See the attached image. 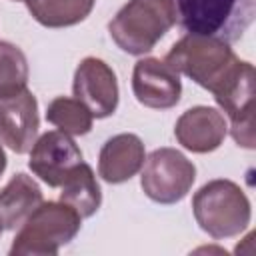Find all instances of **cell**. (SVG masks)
I'll use <instances>...</instances> for the list:
<instances>
[{"label":"cell","mask_w":256,"mask_h":256,"mask_svg":"<svg viewBox=\"0 0 256 256\" xmlns=\"http://www.w3.org/2000/svg\"><path fill=\"white\" fill-rule=\"evenodd\" d=\"M14 2H26V0H14Z\"/></svg>","instance_id":"ffe728a7"},{"label":"cell","mask_w":256,"mask_h":256,"mask_svg":"<svg viewBox=\"0 0 256 256\" xmlns=\"http://www.w3.org/2000/svg\"><path fill=\"white\" fill-rule=\"evenodd\" d=\"M178 22L190 34L240 40L256 14V0H174Z\"/></svg>","instance_id":"5b68a950"},{"label":"cell","mask_w":256,"mask_h":256,"mask_svg":"<svg viewBox=\"0 0 256 256\" xmlns=\"http://www.w3.org/2000/svg\"><path fill=\"white\" fill-rule=\"evenodd\" d=\"M192 212L198 226L214 240L232 238L244 232L252 218L250 200L232 180H210L192 198Z\"/></svg>","instance_id":"3957f363"},{"label":"cell","mask_w":256,"mask_h":256,"mask_svg":"<svg viewBox=\"0 0 256 256\" xmlns=\"http://www.w3.org/2000/svg\"><path fill=\"white\" fill-rule=\"evenodd\" d=\"M38 102L28 88L0 96V142L12 152H30L38 136Z\"/></svg>","instance_id":"30bf717a"},{"label":"cell","mask_w":256,"mask_h":256,"mask_svg":"<svg viewBox=\"0 0 256 256\" xmlns=\"http://www.w3.org/2000/svg\"><path fill=\"white\" fill-rule=\"evenodd\" d=\"M82 216L64 202H40L36 210L20 224L10 256H54L60 246L74 240Z\"/></svg>","instance_id":"277c9868"},{"label":"cell","mask_w":256,"mask_h":256,"mask_svg":"<svg viewBox=\"0 0 256 256\" xmlns=\"http://www.w3.org/2000/svg\"><path fill=\"white\" fill-rule=\"evenodd\" d=\"M196 166L176 148H156L146 160L140 176L144 194L158 204H176L192 188Z\"/></svg>","instance_id":"8992f818"},{"label":"cell","mask_w":256,"mask_h":256,"mask_svg":"<svg viewBox=\"0 0 256 256\" xmlns=\"http://www.w3.org/2000/svg\"><path fill=\"white\" fill-rule=\"evenodd\" d=\"M74 98L80 100L94 118H108L118 108V80L114 70L100 58H84L74 72Z\"/></svg>","instance_id":"9c48e42d"},{"label":"cell","mask_w":256,"mask_h":256,"mask_svg":"<svg viewBox=\"0 0 256 256\" xmlns=\"http://www.w3.org/2000/svg\"><path fill=\"white\" fill-rule=\"evenodd\" d=\"M46 120L70 136H84L92 130V112L76 98L56 96L46 108Z\"/></svg>","instance_id":"e0dca14e"},{"label":"cell","mask_w":256,"mask_h":256,"mask_svg":"<svg viewBox=\"0 0 256 256\" xmlns=\"http://www.w3.org/2000/svg\"><path fill=\"white\" fill-rule=\"evenodd\" d=\"M174 0H128L108 24L116 46L132 56L150 52L176 24Z\"/></svg>","instance_id":"6da1fadb"},{"label":"cell","mask_w":256,"mask_h":256,"mask_svg":"<svg viewBox=\"0 0 256 256\" xmlns=\"http://www.w3.org/2000/svg\"><path fill=\"white\" fill-rule=\"evenodd\" d=\"M132 92L136 100L154 110H166L180 102V74L160 58H142L134 64Z\"/></svg>","instance_id":"8fae6325"},{"label":"cell","mask_w":256,"mask_h":256,"mask_svg":"<svg viewBox=\"0 0 256 256\" xmlns=\"http://www.w3.org/2000/svg\"><path fill=\"white\" fill-rule=\"evenodd\" d=\"M42 202V190L34 178L24 172L14 174L0 190V226L2 230L20 228V224Z\"/></svg>","instance_id":"5bb4252c"},{"label":"cell","mask_w":256,"mask_h":256,"mask_svg":"<svg viewBox=\"0 0 256 256\" xmlns=\"http://www.w3.org/2000/svg\"><path fill=\"white\" fill-rule=\"evenodd\" d=\"M60 202L72 206L82 218H90L98 212L102 204L100 184L92 172V168L82 160L74 170L66 176L60 186Z\"/></svg>","instance_id":"9a60e30c"},{"label":"cell","mask_w":256,"mask_h":256,"mask_svg":"<svg viewBox=\"0 0 256 256\" xmlns=\"http://www.w3.org/2000/svg\"><path fill=\"white\" fill-rule=\"evenodd\" d=\"M28 84V60L10 42H0V96L16 94Z\"/></svg>","instance_id":"ac0fdd59"},{"label":"cell","mask_w":256,"mask_h":256,"mask_svg":"<svg viewBox=\"0 0 256 256\" xmlns=\"http://www.w3.org/2000/svg\"><path fill=\"white\" fill-rule=\"evenodd\" d=\"M96 0H26L32 18L46 28H66L82 22Z\"/></svg>","instance_id":"2e32d148"},{"label":"cell","mask_w":256,"mask_h":256,"mask_svg":"<svg viewBox=\"0 0 256 256\" xmlns=\"http://www.w3.org/2000/svg\"><path fill=\"white\" fill-rule=\"evenodd\" d=\"M4 170H6V152H4V148L0 144V176H2Z\"/></svg>","instance_id":"d6986e66"},{"label":"cell","mask_w":256,"mask_h":256,"mask_svg":"<svg viewBox=\"0 0 256 256\" xmlns=\"http://www.w3.org/2000/svg\"><path fill=\"white\" fill-rule=\"evenodd\" d=\"M212 94L230 118V134L234 142L246 150H254V66L240 60L232 74Z\"/></svg>","instance_id":"52a82bcc"},{"label":"cell","mask_w":256,"mask_h":256,"mask_svg":"<svg viewBox=\"0 0 256 256\" xmlns=\"http://www.w3.org/2000/svg\"><path fill=\"white\" fill-rule=\"evenodd\" d=\"M144 142L130 132L108 138L98 156V174L108 184H122L136 176L144 166Z\"/></svg>","instance_id":"4fadbf2b"},{"label":"cell","mask_w":256,"mask_h":256,"mask_svg":"<svg viewBox=\"0 0 256 256\" xmlns=\"http://www.w3.org/2000/svg\"><path fill=\"white\" fill-rule=\"evenodd\" d=\"M228 124L222 112L212 106L188 108L174 126V136L178 144L196 154L214 152L226 138Z\"/></svg>","instance_id":"7c38bea8"},{"label":"cell","mask_w":256,"mask_h":256,"mask_svg":"<svg viewBox=\"0 0 256 256\" xmlns=\"http://www.w3.org/2000/svg\"><path fill=\"white\" fill-rule=\"evenodd\" d=\"M164 62L178 74H184L198 86L214 92L232 74L240 58L230 48V42L216 36L188 32L172 44Z\"/></svg>","instance_id":"7a4b0ae2"},{"label":"cell","mask_w":256,"mask_h":256,"mask_svg":"<svg viewBox=\"0 0 256 256\" xmlns=\"http://www.w3.org/2000/svg\"><path fill=\"white\" fill-rule=\"evenodd\" d=\"M0 234H2V226H0Z\"/></svg>","instance_id":"44dd1931"},{"label":"cell","mask_w":256,"mask_h":256,"mask_svg":"<svg viewBox=\"0 0 256 256\" xmlns=\"http://www.w3.org/2000/svg\"><path fill=\"white\" fill-rule=\"evenodd\" d=\"M82 162V152L70 134L62 130L44 132L30 148V170L50 188H60L66 176Z\"/></svg>","instance_id":"ba28073f"}]
</instances>
